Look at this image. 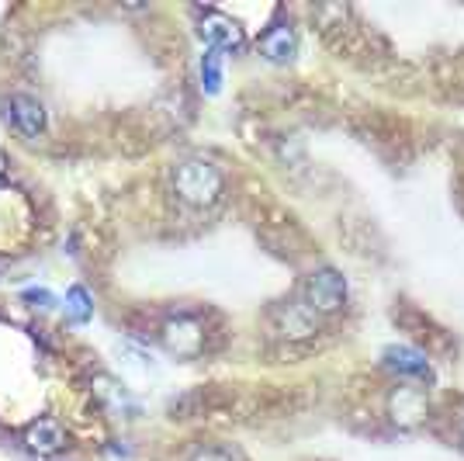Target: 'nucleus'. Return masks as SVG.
I'll list each match as a JSON object with an SVG mask.
<instances>
[{"mask_svg":"<svg viewBox=\"0 0 464 461\" xmlns=\"http://www.w3.org/2000/svg\"><path fill=\"white\" fill-rule=\"evenodd\" d=\"M222 188H226V181L212 160L191 156V160H180L174 167V194L191 209H212L222 198Z\"/></svg>","mask_w":464,"mask_h":461,"instance_id":"obj_1","label":"nucleus"},{"mask_svg":"<svg viewBox=\"0 0 464 461\" xmlns=\"http://www.w3.org/2000/svg\"><path fill=\"white\" fill-rule=\"evenodd\" d=\"M305 306L312 312H323V316H333L347 306V281L343 274L333 268H319L305 278Z\"/></svg>","mask_w":464,"mask_h":461,"instance_id":"obj_2","label":"nucleus"},{"mask_svg":"<svg viewBox=\"0 0 464 461\" xmlns=\"http://www.w3.org/2000/svg\"><path fill=\"white\" fill-rule=\"evenodd\" d=\"M198 35L212 45V53H243V45H246L243 25L212 7L198 11Z\"/></svg>","mask_w":464,"mask_h":461,"instance_id":"obj_3","label":"nucleus"},{"mask_svg":"<svg viewBox=\"0 0 464 461\" xmlns=\"http://www.w3.org/2000/svg\"><path fill=\"white\" fill-rule=\"evenodd\" d=\"M163 344L177 358H194L205 347V329H201V323L194 316H177V319H170L163 327Z\"/></svg>","mask_w":464,"mask_h":461,"instance_id":"obj_4","label":"nucleus"},{"mask_svg":"<svg viewBox=\"0 0 464 461\" xmlns=\"http://www.w3.org/2000/svg\"><path fill=\"white\" fill-rule=\"evenodd\" d=\"M426 413H430V403H426V396L420 388H395L392 396H388V417L392 423H399L402 430H412V427H420L426 420Z\"/></svg>","mask_w":464,"mask_h":461,"instance_id":"obj_5","label":"nucleus"},{"mask_svg":"<svg viewBox=\"0 0 464 461\" xmlns=\"http://www.w3.org/2000/svg\"><path fill=\"white\" fill-rule=\"evenodd\" d=\"M385 368H392L402 378H416V382H433V365L426 361V354H420L409 344H392L385 347Z\"/></svg>","mask_w":464,"mask_h":461,"instance_id":"obj_6","label":"nucleus"},{"mask_svg":"<svg viewBox=\"0 0 464 461\" xmlns=\"http://www.w3.org/2000/svg\"><path fill=\"white\" fill-rule=\"evenodd\" d=\"M7 122H11L21 135L35 139V135L45 132V108H42V101H35V97L14 94L7 101Z\"/></svg>","mask_w":464,"mask_h":461,"instance_id":"obj_7","label":"nucleus"},{"mask_svg":"<svg viewBox=\"0 0 464 461\" xmlns=\"http://www.w3.org/2000/svg\"><path fill=\"white\" fill-rule=\"evenodd\" d=\"M260 56L271 59V63H291V59L298 56V35H295V28L285 25V21H277L271 25L264 35H260Z\"/></svg>","mask_w":464,"mask_h":461,"instance_id":"obj_8","label":"nucleus"},{"mask_svg":"<svg viewBox=\"0 0 464 461\" xmlns=\"http://www.w3.org/2000/svg\"><path fill=\"white\" fill-rule=\"evenodd\" d=\"M24 444H28V451L49 458V455H59V451L66 447V430H63L59 420H53V417H42V420H35L24 430Z\"/></svg>","mask_w":464,"mask_h":461,"instance_id":"obj_9","label":"nucleus"},{"mask_svg":"<svg viewBox=\"0 0 464 461\" xmlns=\"http://www.w3.org/2000/svg\"><path fill=\"white\" fill-rule=\"evenodd\" d=\"M198 70H201V91L208 97H215L222 91V56L208 49V53L201 56V66H198Z\"/></svg>","mask_w":464,"mask_h":461,"instance_id":"obj_10","label":"nucleus"},{"mask_svg":"<svg viewBox=\"0 0 464 461\" xmlns=\"http://www.w3.org/2000/svg\"><path fill=\"white\" fill-rule=\"evenodd\" d=\"M66 316L73 319V323H91V316H94V299L87 295V289H73L66 291Z\"/></svg>","mask_w":464,"mask_h":461,"instance_id":"obj_11","label":"nucleus"},{"mask_svg":"<svg viewBox=\"0 0 464 461\" xmlns=\"http://www.w3.org/2000/svg\"><path fill=\"white\" fill-rule=\"evenodd\" d=\"M24 299H28V302H39L42 309L56 306V299H53V295H49L45 289H28V291H24Z\"/></svg>","mask_w":464,"mask_h":461,"instance_id":"obj_12","label":"nucleus"},{"mask_svg":"<svg viewBox=\"0 0 464 461\" xmlns=\"http://www.w3.org/2000/svg\"><path fill=\"white\" fill-rule=\"evenodd\" d=\"M191 461H232V455L218 451V447H208V451H198Z\"/></svg>","mask_w":464,"mask_h":461,"instance_id":"obj_13","label":"nucleus"},{"mask_svg":"<svg viewBox=\"0 0 464 461\" xmlns=\"http://www.w3.org/2000/svg\"><path fill=\"white\" fill-rule=\"evenodd\" d=\"M4 173H7V156L0 153V177H4Z\"/></svg>","mask_w":464,"mask_h":461,"instance_id":"obj_14","label":"nucleus"},{"mask_svg":"<svg viewBox=\"0 0 464 461\" xmlns=\"http://www.w3.org/2000/svg\"><path fill=\"white\" fill-rule=\"evenodd\" d=\"M461 437H464V420H461Z\"/></svg>","mask_w":464,"mask_h":461,"instance_id":"obj_15","label":"nucleus"}]
</instances>
